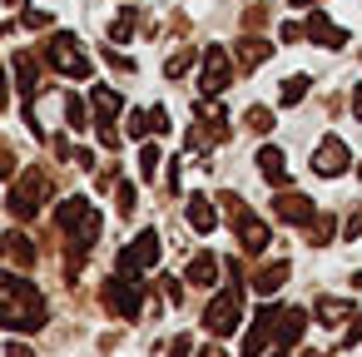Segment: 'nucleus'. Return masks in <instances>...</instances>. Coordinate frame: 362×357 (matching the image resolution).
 <instances>
[{
    "mask_svg": "<svg viewBox=\"0 0 362 357\" xmlns=\"http://www.w3.org/2000/svg\"><path fill=\"white\" fill-rule=\"evenodd\" d=\"M65 119H70V129H75V134H80V129H90V124H85V100H80V95H65Z\"/></svg>",
    "mask_w": 362,
    "mask_h": 357,
    "instance_id": "393cba45",
    "label": "nucleus"
},
{
    "mask_svg": "<svg viewBox=\"0 0 362 357\" xmlns=\"http://www.w3.org/2000/svg\"><path fill=\"white\" fill-rule=\"evenodd\" d=\"M0 327H11V332H40L45 327V303H40L35 283L16 278V273H0Z\"/></svg>",
    "mask_w": 362,
    "mask_h": 357,
    "instance_id": "f257e3e1",
    "label": "nucleus"
},
{
    "mask_svg": "<svg viewBox=\"0 0 362 357\" xmlns=\"http://www.w3.org/2000/svg\"><path fill=\"white\" fill-rule=\"evenodd\" d=\"M119 213H134V184H119Z\"/></svg>",
    "mask_w": 362,
    "mask_h": 357,
    "instance_id": "2f4dec72",
    "label": "nucleus"
},
{
    "mask_svg": "<svg viewBox=\"0 0 362 357\" xmlns=\"http://www.w3.org/2000/svg\"><path fill=\"white\" fill-rule=\"evenodd\" d=\"M50 65H55L60 75L90 80V60H85V50H80V40H75V35H55V40H50Z\"/></svg>",
    "mask_w": 362,
    "mask_h": 357,
    "instance_id": "0eeeda50",
    "label": "nucleus"
},
{
    "mask_svg": "<svg viewBox=\"0 0 362 357\" xmlns=\"http://www.w3.org/2000/svg\"><path fill=\"white\" fill-rule=\"evenodd\" d=\"M303 322H308V317H303V308L278 312V342H283V347H293V342L303 337Z\"/></svg>",
    "mask_w": 362,
    "mask_h": 357,
    "instance_id": "a211bd4d",
    "label": "nucleus"
},
{
    "mask_svg": "<svg viewBox=\"0 0 362 357\" xmlns=\"http://www.w3.org/2000/svg\"><path fill=\"white\" fill-rule=\"evenodd\" d=\"M45 199H50V179H45L40 169H25V174L16 179V189H11V213H16V218H30V213H40Z\"/></svg>",
    "mask_w": 362,
    "mask_h": 357,
    "instance_id": "20e7f679",
    "label": "nucleus"
},
{
    "mask_svg": "<svg viewBox=\"0 0 362 357\" xmlns=\"http://www.w3.org/2000/svg\"><path fill=\"white\" fill-rule=\"evenodd\" d=\"M214 278H218V258H214V253L189 258V283H194V288H209Z\"/></svg>",
    "mask_w": 362,
    "mask_h": 357,
    "instance_id": "f3484780",
    "label": "nucleus"
},
{
    "mask_svg": "<svg viewBox=\"0 0 362 357\" xmlns=\"http://www.w3.org/2000/svg\"><path fill=\"white\" fill-rule=\"evenodd\" d=\"M347 159H352V154H347V144H342L337 134H327V139L317 144V154H313V169H317L322 179H337V174L347 169Z\"/></svg>",
    "mask_w": 362,
    "mask_h": 357,
    "instance_id": "1a4fd4ad",
    "label": "nucleus"
},
{
    "mask_svg": "<svg viewBox=\"0 0 362 357\" xmlns=\"http://www.w3.org/2000/svg\"><path fill=\"white\" fill-rule=\"evenodd\" d=\"M258 174H263L268 184H288V159H283V149H258Z\"/></svg>",
    "mask_w": 362,
    "mask_h": 357,
    "instance_id": "4468645a",
    "label": "nucleus"
},
{
    "mask_svg": "<svg viewBox=\"0 0 362 357\" xmlns=\"http://www.w3.org/2000/svg\"><path fill=\"white\" fill-rule=\"evenodd\" d=\"M268 337H278V308H258V317H253V332L243 337V357H263Z\"/></svg>",
    "mask_w": 362,
    "mask_h": 357,
    "instance_id": "9d476101",
    "label": "nucleus"
},
{
    "mask_svg": "<svg viewBox=\"0 0 362 357\" xmlns=\"http://www.w3.org/2000/svg\"><path fill=\"white\" fill-rule=\"evenodd\" d=\"M164 293H169V303H179V298H184V288H179V278H164Z\"/></svg>",
    "mask_w": 362,
    "mask_h": 357,
    "instance_id": "473e14b6",
    "label": "nucleus"
},
{
    "mask_svg": "<svg viewBox=\"0 0 362 357\" xmlns=\"http://www.w3.org/2000/svg\"><path fill=\"white\" fill-rule=\"evenodd\" d=\"M268 55H273V45H268V40H258V35H248V40H238V65H243V70H253V65H263Z\"/></svg>",
    "mask_w": 362,
    "mask_h": 357,
    "instance_id": "dca6fc26",
    "label": "nucleus"
},
{
    "mask_svg": "<svg viewBox=\"0 0 362 357\" xmlns=\"http://www.w3.org/2000/svg\"><path fill=\"white\" fill-rule=\"evenodd\" d=\"M204 357H223V352H218V347H204Z\"/></svg>",
    "mask_w": 362,
    "mask_h": 357,
    "instance_id": "ea45409f",
    "label": "nucleus"
},
{
    "mask_svg": "<svg viewBox=\"0 0 362 357\" xmlns=\"http://www.w3.org/2000/svg\"><path fill=\"white\" fill-rule=\"evenodd\" d=\"M159 164H164L159 144H144V154H139V174H144V179H154V174H159Z\"/></svg>",
    "mask_w": 362,
    "mask_h": 357,
    "instance_id": "a878e982",
    "label": "nucleus"
},
{
    "mask_svg": "<svg viewBox=\"0 0 362 357\" xmlns=\"http://www.w3.org/2000/svg\"><path fill=\"white\" fill-rule=\"evenodd\" d=\"M21 25H30V30H45V25H50V16H45V11H25V16H21Z\"/></svg>",
    "mask_w": 362,
    "mask_h": 357,
    "instance_id": "7c9ffc66",
    "label": "nucleus"
},
{
    "mask_svg": "<svg viewBox=\"0 0 362 357\" xmlns=\"http://www.w3.org/2000/svg\"><path fill=\"white\" fill-rule=\"evenodd\" d=\"M105 303H110L124 322H134V317H139V308H144V283H139V273H124V268H119V273L110 278Z\"/></svg>",
    "mask_w": 362,
    "mask_h": 357,
    "instance_id": "39448f33",
    "label": "nucleus"
},
{
    "mask_svg": "<svg viewBox=\"0 0 362 357\" xmlns=\"http://www.w3.org/2000/svg\"><path fill=\"white\" fill-rule=\"evenodd\" d=\"M283 278H288V263H273V268H263V273H258V283H253V288L268 298V293H278V288H283Z\"/></svg>",
    "mask_w": 362,
    "mask_h": 357,
    "instance_id": "412c9836",
    "label": "nucleus"
},
{
    "mask_svg": "<svg viewBox=\"0 0 362 357\" xmlns=\"http://www.w3.org/2000/svg\"><path fill=\"white\" fill-rule=\"evenodd\" d=\"M273 209H278V218H288V223H313V199H303V194H278Z\"/></svg>",
    "mask_w": 362,
    "mask_h": 357,
    "instance_id": "f8f14e48",
    "label": "nucleus"
},
{
    "mask_svg": "<svg viewBox=\"0 0 362 357\" xmlns=\"http://www.w3.org/2000/svg\"><path fill=\"white\" fill-rule=\"evenodd\" d=\"M352 115L362 119V90H352Z\"/></svg>",
    "mask_w": 362,
    "mask_h": 357,
    "instance_id": "4c0bfd02",
    "label": "nucleus"
},
{
    "mask_svg": "<svg viewBox=\"0 0 362 357\" xmlns=\"http://www.w3.org/2000/svg\"><path fill=\"white\" fill-rule=\"evenodd\" d=\"M11 357H35V352H30V347H21V342H16V347H11Z\"/></svg>",
    "mask_w": 362,
    "mask_h": 357,
    "instance_id": "58836bf2",
    "label": "nucleus"
},
{
    "mask_svg": "<svg viewBox=\"0 0 362 357\" xmlns=\"http://www.w3.org/2000/svg\"><path fill=\"white\" fill-rule=\"evenodd\" d=\"M293 6H313V0H293Z\"/></svg>",
    "mask_w": 362,
    "mask_h": 357,
    "instance_id": "a19ab883",
    "label": "nucleus"
},
{
    "mask_svg": "<svg viewBox=\"0 0 362 357\" xmlns=\"http://www.w3.org/2000/svg\"><path fill=\"white\" fill-rule=\"evenodd\" d=\"M60 228H65V233H75V243H80V248H95V243H100L105 218H100V209H95L90 199H65V204H60Z\"/></svg>",
    "mask_w": 362,
    "mask_h": 357,
    "instance_id": "f03ea898",
    "label": "nucleus"
},
{
    "mask_svg": "<svg viewBox=\"0 0 362 357\" xmlns=\"http://www.w3.org/2000/svg\"><path fill=\"white\" fill-rule=\"evenodd\" d=\"M303 95H308V75H293V80H283V90H278L283 105H298Z\"/></svg>",
    "mask_w": 362,
    "mask_h": 357,
    "instance_id": "b1692460",
    "label": "nucleus"
},
{
    "mask_svg": "<svg viewBox=\"0 0 362 357\" xmlns=\"http://www.w3.org/2000/svg\"><path fill=\"white\" fill-rule=\"evenodd\" d=\"M347 238H362V209H357V213L347 218Z\"/></svg>",
    "mask_w": 362,
    "mask_h": 357,
    "instance_id": "72a5a7b5",
    "label": "nucleus"
},
{
    "mask_svg": "<svg viewBox=\"0 0 362 357\" xmlns=\"http://www.w3.org/2000/svg\"><path fill=\"white\" fill-rule=\"evenodd\" d=\"M129 30H134V6L119 11V21L110 25V40H115V45H129Z\"/></svg>",
    "mask_w": 362,
    "mask_h": 357,
    "instance_id": "5701e85b",
    "label": "nucleus"
},
{
    "mask_svg": "<svg viewBox=\"0 0 362 357\" xmlns=\"http://www.w3.org/2000/svg\"><path fill=\"white\" fill-rule=\"evenodd\" d=\"M159 253H164V238H159V228H144L119 258H115V268H124V273H144V268H154L159 263Z\"/></svg>",
    "mask_w": 362,
    "mask_h": 357,
    "instance_id": "423d86ee",
    "label": "nucleus"
},
{
    "mask_svg": "<svg viewBox=\"0 0 362 357\" xmlns=\"http://www.w3.org/2000/svg\"><path fill=\"white\" fill-rule=\"evenodd\" d=\"M11 174H16V164H11V154H0V184H6Z\"/></svg>",
    "mask_w": 362,
    "mask_h": 357,
    "instance_id": "f704fd0d",
    "label": "nucleus"
},
{
    "mask_svg": "<svg viewBox=\"0 0 362 357\" xmlns=\"http://www.w3.org/2000/svg\"><path fill=\"white\" fill-rule=\"evenodd\" d=\"M184 218H189V228H194V233H214V209H209V199H204V194H194V199H189Z\"/></svg>",
    "mask_w": 362,
    "mask_h": 357,
    "instance_id": "2eb2a0df",
    "label": "nucleus"
},
{
    "mask_svg": "<svg viewBox=\"0 0 362 357\" xmlns=\"http://www.w3.org/2000/svg\"><path fill=\"white\" fill-rule=\"evenodd\" d=\"M16 80H21L25 95H40V65L30 55H16Z\"/></svg>",
    "mask_w": 362,
    "mask_h": 357,
    "instance_id": "6ab92c4d",
    "label": "nucleus"
},
{
    "mask_svg": "<svg viewBox=\"0 0 362 357\" xmlns=\"http://www.w3.org/2000/svg\"><path fill=\"white\" fill-rule=\"evenodd\" d=\"M327 238H332V218H327V213H322V218L313 213V243H327Z\"/></svg>",
    "mask_w": 362,
    "mask_h": 357,
    "instance_id": "c756f323",
    "label": "nucleus"
},
{
    "mask_svg": "<svg viewBox=\"0 0 362 357\" xmlns=\"http://www.w3.org/2000/svg\"><path fill=\"white\" fill-rule=\"evenodd\" d=\"M357 174H362V164H357Z\"/></svg>",
    "mask_w": 362,
    "mask_h": 357,
    "instance_id": "37998d69",
    "label": "nucleus"
},
{
    "mask_svg": "<svg viewBox=\"0 0 362 357\" xmlns=\"http://www.w3.org/2000/svg\"><path fill=\"white\" fill-rule=\"evenodd\" d=\"M248 129H253V134H268V129H273V110L253 105V110H248Z\"/></svg>",
    "mask_w": 362,
    "mask_h": 357,
    "instance_id": "bb28decb",
    "label": "nucleus"
},
{
    "mask_svg": "<svg viewBox=\"0 0 362 357\" xmlns=\"http://www.w3.org/2000/svg\"><path fill=\"white\" fill-rule=\"evenodd\" d=\"M189 65H194V50H179V55H174V60L164 65V75H169V80H179V75H184Z\"/></svg>",
    "mask_w": 362,
    "mask_h": 357,
    "instance_id": "c85d7f7f",
    "label": "nucleus"
},
{
    "mask_svg": "<svg viewBox=\"0 0 362 357\" xmlns=\"http://www.w3.org/2000/svg\"><path fill=\"white\" fill-rule=\"evenodd\" d=\"M204 95H223L228 90V50L223 45H209L204 50Z\"/></svg>",
    "mask_w": 362,
    "mask_h": 357,
    "instance_id": "6e6552de",
    "label": "nucleus"
},
{
    "mask_svg": "<svg viewBox=\"0 0 362 357\" xmlns=\"http://www.w3.org/2000/svg\"><path fill=\"white\" fill-rule=\"evenodd\" d=\"M6 243H11V238H0V253H6Z\"/></svg>",
    "mask_w": 362,
    "mask_h": 357,
    "instance_id": "79ce46f5",
    "label": "nucleus"
},
{
    "mask_svg": "<svg viewBox=\"0 0 362 357\" xmlns=\"http://www.w3.org/2000/svg\"><path fill=\"white\" fill-rule=\"evenodd\" d=\"M238 238H243V253H263L273 238H268V223H258L253 213H238Z\"/></svg>",
    "mask_w": 362,
    "mask_h": 357,
    "instance_id": "ddd939ff",
    "label": "nucleus"
},
{
    "mask_svg": "<svg viewBox=\"0 0 362 357\" xmlns=\"http://www.w3.org/2000/svg\"><path fill=\"white\" fill-rule=\"evenodd\" d=\"M347 342H362V317H352V327H347Z\"/></svg>",
    "mask_w": 362,
    "mask_h": 357,
    "instance_id": "c9c22d12",
    "label": "nucleus"
},
{
    "mask_svg": "<svg viewBox=\"0 0 362 357\" xmlns=\"http://www.w3.org/2000/svg\"><path fill=\"white\" fill-rule=\"evenodd\" d=\"M95 110H100V119H115V115L124 110V100H119L115 90H105V85H100V90H95Z\"/></svg>",
    "mask_w": 362,
    "mask_h": 357,
    "instance_id": "4be33fe9",
    "label": "nucleus"
},
{
    "mask_svg": "<svg viewBox=\"0 0 362 357\" xmlns=\"http://www.w3.org/2000/svg\"><path fill=\"white\" fill-rule=\"evenodd\" d=\"M11 105V90H6V70H0V110Z\"/></svg>",
    "mask_w": 362,
    "mask_h": 357,
    "instance_id": "e433bc0d",
    "label": "nucleus"
},
{
    "mask_svg": "<svg viewBox=\"0 0 362 357\" xmlns=\"http://www.w3.org/2000/svg\"><path fill=\"white\" fill-rule=\"evenodd\" d=\"M317 317L332 327V322H352V308L347 303H337V298H317Z\"/></svg>",
    "mask_w": 362,
    "mask_h": 357,
    "instance_id": "aec40b11",
    "label": "nucleus"
},
{
    "mask_svg": "<svg viewBox=\"0 0 362 357\" xmlns=\"http://www.w3.org/2000/svg\"><path fill=\"white\" fill-rule=\"evenodd\" d=\"M238 317H243V288H238V278H233V283L204 308V327H209L214 337H228V332L238 327Z\"/></svg>",
    "mask_w": 362,
    "mask_h": 357,
    "instance_id": "7ed1b4c3",
    "label": "nucleus"
},
{
    "mask_svg": "<svg viewBox=\"0 0 362 357\" xmlns=\"http://www.w3.org/2000/svg\"><path fill=\"white\" fill-rule=\"evenodd\" d=\"M278 357H283V352H278Z\"/></svg>",
    "mask_w": 362,
    "mask_h": 357,
    "instance_id": "c03bdc74",
    "label": "nucleus"
},
{
    "mask_svg": "<svg viewBox=\"0 0 362 357\" xmlns=\"http://www.w3.org/2000/svg\"><path fill=\"white\" fill-rule=\"evenodd\" d=\"M303 30H308V40H317V45H327V50H337V45H347V30H337V25H332V21L322 16V11H313Z\"/></svg>",
    "mask_w": 362,
    "mask_h": 357,
    "instance_id": "9b49d317",
    "label": "nucleus"
},
{
    "mask_svg": "<svg viewBox=\"0 0 362 357\" xmlns=\"http://www.w3.org/2000/svg\"><path fill=\"white\" fill-rule=\"evenodd\" d=\"M149 129H154V115H149V110H134V115H129V134H134V139H144Z\"/></svg>",
    "mask_w": 362,
    "mask_h": 357,
    "instance_id": "cd10ccee",
    "label": "nucleus"
}]
</instances>
